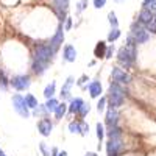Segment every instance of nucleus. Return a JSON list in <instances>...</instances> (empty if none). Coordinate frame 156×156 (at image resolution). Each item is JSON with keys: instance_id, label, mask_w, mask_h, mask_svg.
<instances>
[{"instance_id": "f257e3e1", "label": "nucleus", "mask_w": 156, "mask_h": 156, "mask_svg": "<svg viewBox=\"0 0 156 156\" xmlns=\"http://www.w3.org/2000/svg\"><path fill=\"white\" fill-rule=\"evenodd\" d=\"M117 59H119L125 67H129L136 59V42L131 36H128V42L119 48L117 51Z\"/></svg>"}, {"instance_id": "f03ea898", "label": "nucleus", "mask_w": 156, "mask_h": 156, "mask_svg": "<svg viewBox=\"0 0 156 156\" xmlns=\"http://www.w3.org/2000/svg\"><path fill=\"white\" fill-rule=\"evenodd\" d=\"M106 100L109 101V108L117 109L119 106H122L125 101V90L122 89V86L117 83H112L108 89V98Z\"/></svg>"}, {"instance_id": "7ed1b4c3", "label": "nucleus", "mask_w": 156, "mask_h": 156, "mask_svg": "<svg viewBox=\"0 0 156 156\" xmlns=\"http://www.w3.org/2000/svg\"><path fill=\"white\" fill-rule=\"evenodd\" d=\"M56 55V51H53L48 44H44V45H37L34 48V61L44 64V66L48 67V64L53 61V56Z\"/></svg>"}, {"instance_id": "20e7f679", "label": "nucleus", "mask_w": 156, "mask_h": 156, "mask_svg": "<svg viewBox=\"0 0 156 156\" xmlns=\"http://www.w3.org/2000/svg\"><path fill=\"white\" fill-rule=\"evenodd\" d=\"M12 106H14V111L20 117H23V119H28V117H30V109L27 106V103H25L23 95H20V94H14V95H12Z\"/></svg>"}, {"instance_id": "39448f33", "label": "nucleus", "mask_w": 156, "mask_h": 156, "mask_svg": "<svg viewBox=\"0 0 156 156\" xmlns=\"http://www.w3.org/2000/svg\"><path fill=\"white\" fill-rule=\"evenodd\" d=\"M129 36L133 37V41L136 44H144V42H147L150 39L148 31L145 28H142L140 23H133L131 25V34H129Z\"/></svg>"}, {"instance_id": "423d86ee", "label": "nucleus", "mask_w": 156, "mask_h": 156, "mask_svg": "<svg viewBox=\"0 0 156 156\" xmlns=\"http://www.w3.org/2000/svg\"><path fill=\"white\" fill-rule=\"evenodd\" d=\"M9 86H12L16 90L22 92V90H27L30 86H31V81H30V76L28 75H14L9 80Z\"/></svg>"}, {"instance_id": "0eeeda50", "label": "nucleus", "mask_w": 156, "mask_h": 156, "mask_svg": "<svg viewBox=\"0 0 156 156\" xmlns=\"http://www.w3.org/2000/svg\"><path fill=\"white\" fill-rule=\"evenodd\" d=\"M123 144H122V137H112L108 140V145H106V151L108 156H117L120 153Z\"/></svg>"}, {"instance_id": "6e6552de", "label": "nucleus", "mask_w": 156, "mask_h": 156, "mask_svg": "<svg viewBox=\"0 0 156 156\" xmlns=\"http://www.w3.org/2000/svg\"><path fill=\"white\" fill-rule=\"evenodd\" d=\"M111 78H112V81L117 83V84H126L129 81V76L125 70L119 69V67H114L111 70Z\"/></svg>"}, {"instance_id": "1a4fd4ad", "label": "nucleus", "mask_w": 156, "mask_h": 156, "mask_svg": "<svg viewBox=\"0 0 156 156\" xmlns=\"http://www.w3.org/2000/svg\"><path fill=\"white\" fill-rule=\"evenodd\" d=\"M37 129L44 137H48L51 134V129H53V123H51V120L48 117H42V119L37 122Z\"/></svg>"}, {"instance_id": "9d476101", "label": "nucleus", "mask_w": 156, "mask_h": 156, "mask_svg": "<svg viewBox=\"0 0 156 156\" xmlns=\"http://www.w3.org/2000/svg\"><path fill=\"white\" fill-rule=\"evenodd\" d=\"M62 42H64V30H62V25H59L58 30H56V33H55V36L50 39L48 45L53 48V51H58V48L61 47Z\"/></svg>"}, {"instance_id": "9b49d317", "label": "nucleus", "mask_w": 156, "mask_h": 156, "mask_svg": "<svg viewBox=\"0 0 156 156\" xmlns=\"http://www.w3.org/2000/svg\"><path fill=\"white\" fill-rule=\"evenodd\" d=\"M75 59H76V50L73 45L67 44L62 50V61L64 62H75Z\"/></svg>"}, {"instance_id": "f8f14e48", "label": "nucleus", "mask_w": 156, "mask_h": 156, "mask_svg": "<svg viewBox=\"0 0 156 156\" xmlns=\"http://www.w3.org/2000/svg\"><path fill=\"white\" fill-rule=\"evenodd\" d=\"M73 84H75V78L69 76L66 80V83H64L62 87H61V98H70V89H72Z\"/></svg>"}, {"instance_id": "ddd939ff", "label": "nucleus", "mask_w": 156, "mask_h": 156, "mask_svg": "<svg viewBox=\"0 0 156 156\" xmlns=\"http://www.w3.org/2000/svg\"><path fill=\"white\" fill-rule=\"evenodd\" d=\"M83 105H84V100H83V98H80V97H76V98H70V105L67 106L69 114H75V112H78Z\"/></svg>"}, {"instance_id": "4468645a", "label": "nucleus", "mask_w": 156, "mask_h": 156, "mask_svg": "<svg viewBox=\"0 0 156 156\" xmlns=\"http://www.w3.org/2000/svg\"><path fill=\"white\" fill-rule=\"evenodd\" d=\"M139 23H144V25H148L150 22H153V12L148 11V9H144L142 8L140 12H139V17H137Z\"/></svg>"}, {"instance_id": "2eb2a0df", "label": "nucleus", "mask_w": 156, "mask_h": 156, "mask_svg": "<svg viewBox=\"0 0 156 156\" xmlns=\"http://www.w3.org/2000/svg\"><path fill=\"white\" fill-rule=\"evenodd\" d=\"M87 89H89V94H90V97H92V98H97L101 94V84H100V81L89 83L87 84Z\"/></svg>"}, {"instance_id": "dca6fc26", "label": "nucleus", "mask_w": 156, "mask_h": 156, "mask_svg": "<svg viewBox=\"0 0 156 156\" xmlns=\"http://www.w3.org/2000/svg\"><path fill=\"white\" fill-rule=\"evenodd\" d=\"M117 117H119V114H117V111L114 108H109L108 112H106V125L109 128L115 126L117 125Z\"/></svg>"}, {"instance_id": "f3484780", "label": "nucleus", "mask_w": 156, "mask_h": 156, "mask_svg": "<svg viewBox=\"0 0 156 156\" xmlns=\"http://www.w3.org/2000/svg\"><path fill=\"white\" fill-rule=\"evenodd\" d=\"M105 53H106V44L103 42V41L97 42V45H95V48H94L95 58H105Z\"/></svg>"}, {"instance_id": "a211bd4d", "label": "nucleus", "mask_w": 156, "mask_h": 156, "mask_svg": "<svg viewBox=\"0 0 156 156\" xmlns=\"http://www.w3.org/2000/svg\"><path fill=\"white\" fill-rule=\"evenodd\" d=\"M55 90H56V83H55V81H50V83L45 86V89H44V97H45L47 100H48V98H53Z\"/></svg>"}, {"instance_id": "6ab92c4d", "label": "nucleus", "mask_w": 156, "mask_h": 156, "mask_svg": "<svg viewBox=\"0 0 156 156\" xmlns=\"http://www.w3.org/2000/svg\"><path fill=\"white\" fill-rule=\"evenodd\" d=\"M25 103H27V106H28V109H36L37 108V100H36V97L33 95V94H25Z\"/></svg>"}, {"instance_id": "aec40b11", "label": "nucleus", "mask_w": 156, "mask_h": 156, "mask_svg": "<svg viewBox=\"0 0 156 156\" xmlns=\"http://www.w3.org/2000/svg\"><path fill=\"white\" fill-rule=\"evenodd\" d=\"M66 112H67V105L66 103H59V105L56 106V109H55V117L56 119H62L64 115H66Z\"/></svg>"}, {"instance_id": "412c9836", "label": "nucleus", "mask_w": 156, "mask_h": 156, "mask_svg": "<svg viewBox=\"0 0 156 156\" xmlns=\"http://www.w3.org/2000/svg\"><path fill=\"white\" fill-rule=\"evenodd\" d=\"M31 69H33V72H34L36 75H44V73H45V70H47V66H44V64L37 62V61H33Z\"/></svg>"}, {"instance_id": "4be33fe9", "label": "nucleus", "mask_w": 156, "mask_h": 156, "mask_svg": "<svg viewBox=\"0 0 156 156\" xmlns=\"http://www.w3.org/2000/svg\"><path fill=\"white\" fill-rule=\"evenodd\" d=\"M59 105V101L56 100V98H48L47 101H45V109L48 111V112H55V109H56V106Z\"/></svg>"}, {"instance_id": "5701e85b", "label": "nucleus", "mask_w": 156, "mask_h": 156, "mask_svg": "<svg viewBox=\"0 0 156 156\" xmlns=\"http://www.w3.org/2000/svg\"><path fill=\"white\" fill-rule=\"evenodd\" d=\"M8 86H9V80L5 76V73L0 70V90H8Z\"/></svg>"}, {"instance_id": "b1692460", "label": "nucleus", "mask_w": 156, "mask_h": 156, "mask_svg": "<svg viewBox=\"0 0 156 156\" xmlns=\"http://www.w3.org/2000/svg\"><path fill=\"white\" fill-rule=\"evenodd\" d=\"M69 8V0H55V9L66 11Z\"/></svg>"}, {"instance_id": "393cba45", "label": "nucleus", "mask_w": 156, "mask_h": 156, "mask_svg": "<svg viewBox=\"0 0 156 156\" xmlns=\"http://www.w3.org/2000/svg\"><path fill=\"white\" fill-rule=\"evenodd\" d=\"M119 37H120V30L119 28H112L109 31V34H108V41L109 42H114L115 39H119Z\"/></svg>"}, {"instance_id": "a878e982", "label": "nucleus", "mask_w": 156, "mask_h": 156, "mask_svg": "<svg viewBox=\"0 0 156 156\" xmlns=\"http://www.w3.org/2000/svg\"><path fill=\"white\" fill-rule=\"evenodd\" d=\"M47 114H48V111L45 109V106L44 105H37V108L33 111V115H44V117H47Z\"/></svg>"}, {"instance_id": "bb28decb", "label": "nucleus", "mask_w": 156, "mask_h": 156, "mask_svg": "<svg viewBox=\"0 0 156 156\" xmlns=\"http://www.w3.org/2000/svg\"><path fill=\"white\" fill-rule=\"evenodd\" d=\"M103 136H105V128H103L101 123H97V139H98L100 144H101V140H103ZM100 144H98V148H100Z\"/></svg>"}, {"instance_id": "cd10ccee", "label": "nucleus", "mask_w": 156, "mask_h": 156, "mask_svg": "<svg viewBox=\"0 0 156 156\" xmlns=\"http://www.w3.org/2000/svg\"><path fill=\"white\" fill-rule=\"evenodd\" d=\"M69 131L73 134H80V122H70L69 123Z\"/></svg>"}, {"instance_id": "c85d7f7f", "label": "nucleus", "mask_w": 156, "mask_h": 156, "mask_svg": "<svg viewBox=\"0 0 156 156\" xmlns=\"http://www.w3.org/2000/svg\"><path fill=\"white\" fill-rule=\"evenodd\" d=\"M142 6H144V9H156V0H144V3H142Z\"/></svg>"}, {"instance_id": "c756f323", "label": "nucleus", "mask_w": 156, "mask_h": 156, "mask_svg": "<svg viewBox=\"0 0 156 156\" xmlns=\"http://www.w3.org/2000/svg\"><path fill=\"white\" fill-rule=\"evenodd\" d=\"M108 19H109L111 27H112V28H117V25H119V22H117V17H115V12H114V11H111L109 14H108Z\"/></svg>"}, {"instance_id": "7c9ffc66", "label": "nucleus", "mask_w": 156, "mask_h": 156, "mask_svg": "<svg viewBox=\"0 0 156 156\" xmlns=\"http://www.w3.org/2000/svg\"><path fill=\"white\" fill-rule=\"evenodd\" d=\"M105 105H106V97H100V100L97 103V111L103 112V111H105Z\"/></svg>"}, {"instance_id": "2f4dec72", "label": "nucleus", "mask_w": 156, "mask_h": 156, "mask_svg": "<svg viewBox=\"0 0 156 156\" xmlns=\"http://www.w3.org/2000/svg\"><path fill=\"white\" fill-rule=\"evenodd\" d=\"M87 133H89V125L84 123L83 120H80V134L81 136H86Z\"/></svg>"}, {"instance_id": "473e14b6", "label": "nucleus", "mask_w": 156, "mask_h": 156, "mask_svg": "<svg viewBox=\"0 0 156 156\" xmlns=\"http://www.w3.org/2000/svg\"><path fill=\"white\" fill-rule=\"evenodd\" d=\"M39 150H41V153H42L44 156H50V150H48V147H47L45 142H41V144H39Z\"/></svg>"}, {"instance_id": "72a5a7b5", "label": "nucleus", "mask_w": 156, "mask_h": 156, "mask_svg": "<svg viewBox=\"0 0 156 156\" xmlns=\"http://www.w3.org/2000/svg\"><path fill=\"white\" fill-rule=\"evenodd\" d=\"M89 109H90V106H89V103H84V105L80 108V111H78V114H80L81 117H84L87 112H89Z\"/></svg>"}, {"instance_id": "f704fd0d", "label": "nucleus", "mask_w": 156, "mask_h": 156, "mask_svg": "<svg viewBox=\"0 0 156 156\" xmlns=\"http://www.w3.org/2000/svg\"><path fill=\"white\" fill-rule=\"evenodd\" d=\"M86 81H89V78H87V75H83V76H80V80L76 81V84H78V86H83L84 89H87V87L84 86V83H86Z\"/></svg>"}, {"instance_id": "c9c22d12", "label": "nucleus", "mask_w": 156, "mask_h": 156, "mask_svg": "<svg viewBox=\"0 0 156 156\" xmlns=\"http://www.w3.org/2000/svg\"><path fill=\"white\" fill-rule=\"evenodd\" d=\"M86 6H87V0H81V2L76 5V11H78V12H81Z\"/></svg>"}, {"instance_id": "e433bc0d", "label": "nucleus", "mask_w": 156, "mask_h": 156, "mask_svg": "<svg viewBox=\"0 0 156 156\" xmlns=\"http://www.w3.org/2000/svg\"><path fill=\"white\" fill-rule=\"evenodd\" d=\"M105 3H106V0H94V6H95L97 9L103 8V6H105Z\"/></svg>"}, {"instance_id": "4c0bfd02", "label": "nucleus", "mask_w": 156, "mask_h": 156, "mask_svg": "<svg viewBox=\"0 0 156 156\" xmlns=\"http://www.w3.org/2000/svg\"><path fill=\"white\" fill-rule=\"evenodd\" d=\"M112 53H114V45H109V47H106V53H105V58H111V56H112Z\"/></svg>"}, {"instance_id": "58836bf2", "label": "nucleus", "mask_w": 156, "mask_h": 156, "mask_svg": "<svg viewBox=\"0 0 156 156\" xmlns=\"http://www.w3.org/2000/svg\"><path fill=\"white\" fill-rule=\"evenodd\" d=\"M147 30H148V31L156 33V22H154V20H153V22H150V23L147 25Z\"/></svg>"}, {"instance_id": "ea45409f", "label": "nucleus", "mask_w": 156, "mask_h": 156, "mask_svg": "<svg viewBox=\"0 0 156 156\" xmlns=\"http://www.w3.org/2000/svg\"><path fill=\"white\" fill-rule=\"evenodd\" d=\"M70 28H72V19L66 17V27H64V30H70Z\"/></svg>"}, {"instance_id": "a19ab883", "label": "nucleus", "mask_w": 156, "mask_h": 156, "mask_svg": "<svg viewBox=\"0 0 156 156\" xmlns=\"http://www.w3.org/2000/svg\"><path fill=\"white\" fill-rule=\"evenodd\" d=\"M84 156H98V154H97L95 151H87V153H86Z\"/></svg>"}, {"instance_id": "79ce46f5", "label": "nucleus", "mask_w": 156, "mask_h": 156, "mask_svg": "<svg viewBox=\"0 0 156 156\" xmlns=\"http://www.w3.org/2000/svg\"><path fill=\"white\" fill-rule=\"evenodd\" d=\"M58 156H67V151H64V150L62 151H58Z\"/></svg>"}, {"instance_id": "37998d69", "label": "nucleus", "mask_w": 156, "mask_h": 156, "mask_svg": "<svg viewBox=\"0 0 156 156\" xmlns=\"http://www.w3.org/2000/svg\"><path fill=\"white\" fill-rule=\"evenodd\" d=\"M0 156H6V154H5V153H3L2 150H0Z\"/></svg>"}, {"instance_id": "c03bdc74", "label": "nucleus", "mask_w": 156, "mask_h": 156, "mask_svg": "<svg viewBox=\"0 0 156 156\" xmlns=\"http://www.w3.org/2000/svg\"><path fill=\"white\" fill-rule=\"evenodd\" d=\"M153 20H154V22H156V14H153Z\"/></svg>"}, {"instance_id": "a18cd8bd", "label": "nucleus", "mask_w": 156, "mask_h": 156, "mask_svg": "<svg viewBox=\"0 0 156 156\" xmlns=\"http://www.w3.org/2000/svg\"><path fill=\"white\" fill-rule=\"evenodd\" d=\"M115 2H122V0H115Z\"/></svg>"}]
</instances>
